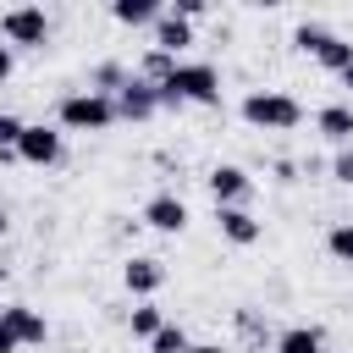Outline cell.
I'll use <instances>...</instances> for the list:
<instances>
[{"instance_id": "1", "label": "cell", "mask_w": 353, "mask_h": 353, "mask_svg": "<svg viewBox=\"0 0 353 353\" xmlns=\"http://www.w3.org/2000/svg\"><path fill=\"white\" fill-rule=\"evenodd\" d=\"M154 94H160V105H215L221 99V72L210 61H176L171 77Z\"/></svg>"}, {"instance_id": "2", "label": "cell", "mask_w": 353, "mask_h": 353, "mask_svg": "<svg viewBox=\"0 0 353 353\" xmlns=\"http://www.w3.org/2000/svg\"><path fill=\"white\" fill-rule=\"evenodd\" d=\"M243 121L248 127H270V132H292L303 121V105L292 94H276V88H254L243 99Z\"/></svg>"}, {"instance_id": "3", "label": "cell", "mask_w": 353, "mask_h": 353, "mask_svg": "<svg viewBox=\"0 0 353 353\" xmlns=\"http://www.w3.org/2000/svg\"><path fill=\"white\" fill-rule=\"evenodd\" d=\"M116 121V105L105 99V94H66L61 99V127H72V132H105Z\"/></svg>"}, {"instance_id": "4", "label": "cell", "mask_w": 353, "mask_h": 353, "mask_svg": "<svg viewBox=\"0 0 353 353\" xmlns=\"http://www.w3.org/2000/svg\"><path fill=\"white\" fill-rule=\"evenodd\" d=\"M0 33H6V44H44L50 39V17L39 6H11L6 22H0Z\"/></svg>"}, {"instance_id": "5", "label": "cell", "mask_w": 353, "mask_h": 353, "mask_svg": "<svg viewBox=\"0 0 353 353\" xmlns=\"http://www.w3.org/2000/svg\"><path fill=\"white\" fill-rule=\"evenodd\" d=\"M160 110V94H154V83H143V77H127L121 88H116V116H127V121H143V116H154Z\"/></svg>"}, {"instance_id": "6", "label": "cell", "mask_w": 353, "mask_h": 353, "mask_svg": "<svg viewBox=\"0 0 353 353\" xmlns=\"http://www.w3.org/2000/svg\"><path fill=\"white\" fill-rule=\"evenodd\" d=\"M17 160H28V165H55V160H61V132H50V127H22Z\"/></svg>"}, {"instance_id": "7", "label": "cell", "mask_w": 353, "mask_h": 353, "mask_svg": "<svg viewBox=\"0 0 353 353\" xmlns=\"http://www.w3.org/2000/svg\"><path fill=\"white\" fill-rule=\"evenodd\" d=\"M0 325L17 336V347H28V342H44V336H50L44 314H39V309H28V303H6V309H0Z\"/></svg>"}, {"instance_id": "8", "label": "cell", "mask_w": 353, "mask_h": 353, "mask_svg": "<svg viewBox=\"0 0 353 353\" xmlns=\"http://www.w3.org/2000/svg\"><path fill=\"white\" fill-rule=\"evenodd\" d=\"M210 193H215V210H232L248 199V171L243 165H215L210 171Z\"/></svg>"}, {"instance_id": "9", "label": "cell", "mask_w": 353, "mask_h": 353, "mask_svg": "<svg viewBox=\"0 0 353 353\" xmlns=\"http://www.w3.org/2000/svg\"><path fill=\"white\" fill-rule=\"evenodd\" d=\"M188 44H193V22H182L176 11H160L154 17V50L176 61V50H188Z\"/></svg>"}, {"instance_id": "10", "label": "cell", "mask_w": 353, "mask_h": 353, "mask_svg": "<svg viewBox=\"0 0 353 353\" xmlns=\"http://www.w3.org/2000/svg\"><path fill=\"white\" fill-rule=\"evenodd\" d=\"M143 221H149L154 232H182V226H188V204H182L176 193H154V199L143 204Z\"/></svg>"}, {"instance_id": "11", "label": "cell", "mask_w": 353, "mask_h": 353, "mask_svg": "<svg viewBox=\"0 0 353 353\" xmlns=\"http://www.w3.org/2000/svg\"><path fill=\"white\" fill-rule=\"evenodd\" d=\"M215 226H221V237H226V243H237V248L259 243V221H254L243 204H232V210H215Z\"/></svg>"}, {"instance_id": "12", "label": "cell", "mask_w": 353, "mask_h": 353, "mask_svg": "<svg viewBox=\"0 0 353 353\" xmlns=\"http://www.w3.org/2000/svg\"><path fill=\"white\" fill-rule=\"evenodd\" d=\"M121 281H127V292H138V298H154V292H160V281H165V265H160V259H127Z\"/></svg>"}, {"instance_id": "13", "label": "cell", "mask_w": 353, "mask_h": 353, "mask_svg": "<svg viewBox=\"0 0 353 353\" xmlns=\"http://www.w3.org/2000/svg\"><path fill=\"white\" fill-rule=\"evenodd\" d=\"M276 353H325V331L320 325H292L276 336Z\"/></svg>"}, {"instance_id": "14", "label": "cell", "mask_w": 353, "mask_h": 353, "mask_svg": "<svg viewBox=\"0 0 353 353\" xmlns=\"http://www.w3.org/2000/svg\"><path fill=\"white\" fill-rule=\"evenodd\" d=\"M314 61H320L325 72H347V66H353V44L336 39V33H325V39L314 44Z\"/></svg>"}, {"instance_id": "15", "label": "cell", "mask_w": 353, "mask_h": 353, "mask_svg": "<svg viewBox=\"0 0 353 353\" xmlns=\"http://www.w3.org/2000/svg\"><path fill=\"white\" fill-rule=\"evenodd\" d=\"M314 127H320L331 143H347V138H353V110H347V105H325V110L314 116Z\"/></svg>"}, {"instance_id": "16", "label": "cell", "mask_w": 353, "mask_h": 353, "mask_svg": "<svg viewBox=\"0 0 353 353\" xmlns=\"http://www.w3.org/2000/svg\"><path fill=\"white\" fill-rule=\"evenodd\" d=\"M110 17H116L121 28H143V22L160 17V6H154V0H110Z\"/></svg>"}, {"instance_id": "17", "label": "cell", "mask_w": 353, "mask_h": 353, "mask_svg": "<svg viewBox=\"0 0 353 353\" xmlns=\"http://www.w3.org/2000/svg\"><path fill=\"white\" fill-rule=\"evenodd\" d=\"M149 353H188V331L182 325H160L149 336Z\"/></svg>"}, {"instance_id": "18", "label": "cell", "mask_w": 353, "mask_h": 353, "mask_svg": "<svg viewBox=\"0 0 353 353\" xmlns=\"http://www.w3.org/2000/svg\"><path fill=\"white\" fill-rule=\"evenodd\" d=\"M160 325H165V320H160V309H154V303H138V309H132V336H143V342H149Z\"/></svg>"}, {"instance_id": "19", "label": "cell", "mask_w": 353, "mask_h": 353, "mask_svg": "<svg viewBox=\"0 0 353 353\" xmlns=\"http://www.w3.org/2000/svg\"><path fill=\"white\" fill-rule=\"evenodd\" d=\"M171 66H176L171 55H160V50H149V55H143V83H154V88H160V83L171 77Z\"/></svg>"}, {"instance_id": "20", "label": "cell", "mask_w": 353, "mask_h": 353, "mask_svg": "<svg viewBox=\"0 0 353 353\" xmlns=\"http://www.w3.org/2000/svg\"><path fill=\"white\" fill-rule=\"evenodd\" d=\"M325 248H331L336 259H347V265H353V221H342V226H331V237H325Z\"/></svg>"}, {"instance_id": "21", "label": "cell", "mask_w": 353, "mask_h": 353, "mask_svg": "<svg viewBox=\"0 0 353 353\" xmlns=\"http://www.w3.org/2000/svg\"><path fill=\"white\" fill-rule=\"evenodd\" d=\"M94 83H99V88H94V94H105V99H110V88H121V83H127V72H121V66H116V61H105V66H99V72H94Z\"/></svg>"}, {"instance_id": "22", "label": "cell", "mask_w": 353, "mask_h": 353, "mask_svg": "<svg viewBox=\"0 0 353 353\" xmlns=\"http://www.w3.org/2000/svg\"><path fill=\"white\" fill-rule=\"evenodd\" d=\"M22 127H28V121H17V116H6V110H0V154H17Z\"/></svg>"}, {"instance_id": "23", "label": "cell", "mask_w": 353, "mask_h": 353, "mask_svg": "<svg viewBox=\"0 0 353 353\" xmlns=\"http://www.w3.org/2000/svg\"><path fill=\"white\" fill-rule=\"evenodd\" d=\"M331 176H336V182H347V188H353V149H342V154H336V160H331Z\"/></svg>"}, {"instance_id": "24", "label": "cell", "mask_w": 353, "mask_h": 353, "mask_svg": "<svg viewBox=\"0 0 353 353\" xmlns=\"http://www.w3.org/2000/svg\"><path fill=\"white\" fill-rule=\"evenodd\" d=\"M188 353H226L221 342H188Z\"/></svg>"}, {"instance_id": "25", "label": "cell", "mask_w": 353, "mask_h": 353, "mask_svg": "<svg viewBox=\"0 0 353 353\" xmlns=\"http://www.w3.org/2000/svg\"><path fill=\"white\" fill-rule=\"evenodd\" d=\"M11 77V44H0V83Z\"/></svg>"}, {"instance_id": "26", "label": "cell", "mask_w": 353, "mask_h": 353, "mask_svg": "<svg viewBox=\"0 0 353 353\" xmlns=\"http://www.w3.org/2000/svg\"><path fill=\"white\" fill-rule=\"evenodd\" d=\"M0 353H17V336H11L6 325H0Z\"/></svg>"}, {"instance_id": "27", "label": "cell", "mask_w": 353, "mask_h": 353, "mask_svg": "<svg viewBox=\"0 0 353 353\" xmlns=\"http://www.w3.org/2000/svg\"><path fill=\"white\" fill-rule=\"evenodd\" d=\"M342 83H347V88H353V66H347V72H342Z\"/></svg>"}, {"instance_id": "28", "label": "cell", "mask_w": 353, "mask_h": 353, "mask_svg": "<svg viewBox=\"0 0 353 353\" xmlns=\"http://www.w3.org/2000/svg\"><path fill=\"white\" fill-rule=\"evenodd\" d=\"M0 237H6V204H0Z\"/></svg>"}]
</instances>
